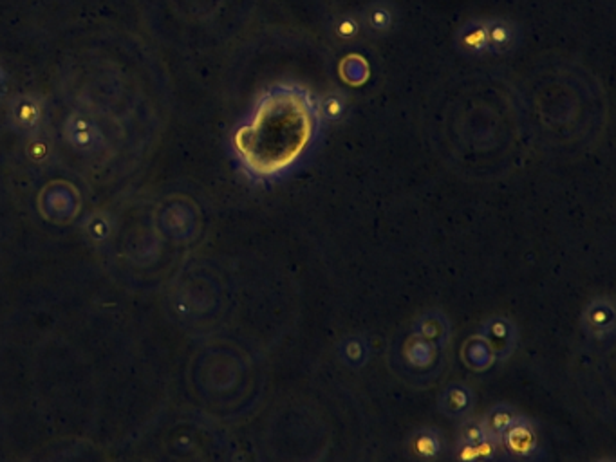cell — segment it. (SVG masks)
Instances as JSON below:
<instances>
[{"label": "cell", "instance_id": "1", "mask_svg": "<svg viewBox=\"0 0 616 462\" xmlns=\"http://www.w3.org/2000/svg\"><path fill=\"white\" fill-rule=\"evenodd\" d=\"M318 98L302 85L270 87L235 133V154L254 181H275L297 168L322 133Z\"/></svg>", "mask_w": 616, "mask_h": 462}, {"label": "cell", "instance_id": "2", "mask_svg": "<svg viewBox=\"0 0 616 462\" xmlns=\"http://www.w3.org/2000/svg\"><path fill=\"white\" fill-rule=\"evenodd\" d=\"M505 455L516 462H528L539 453V432L535 424L526 417L517 421L499 439Z\"/></svg>", "mask_w": 616, "mask_h": 462}, {"label": "cell", "instance_id": "3", "mask_svg": "<svg viewBox=\"0 0 616 462\" xmlns=\"http://www.w3.org/2000/svg\"><path fill=\"white\" fill-rule=\"evenodd\" d=\"M445 441L436 428H421L412 433L409 449L418 462H436L443 451Z\"/></svg>", "mask_w": 616, "mask_h": 462}, {"label": "cell", "instance_id": "4", "mask_svg": "<svg viewBox=\"0 0 616 462\" xmlns=\"http://www.w3.org/2000/svg\"><path fill=\"white\" fill-rule=\"evenodd\" d=\"M457 47L470 56H482L490 53L486 37V21H472L457 30Z\"/></svg>", "mask_w": 616, "mask_h": 462}, {"label": "cell", "instance_id": "5", "mask_svg": "<svg viewBox=\"0 0 616 462\" xmlns=\"http://www.w3.org/2000/svg\"><path fill=\"white\" fill-rule=\"evenodd\" d=\"M486 37L490 53L494 55H505L517 44V30L514 28V24L501 19L486 21Z\"/></svg>", "mask_w": 616, "mask_h": 462}, {"label": "cell", "instance_id": "6", "mask_svg": "<svg viewBox=\"0 0 616 462\" xmlns=\"http://www.w3.org/2000/svg\"><path fill=\"white\" fill-rule=\"evenodd\" d=\"M496 437H486L477 444L459 442L455 444V460L457 462H494L499 457L501 446Z\"/></svg>", "mask_w": 616, "mask_h": 462}, {"label": "cell", "instance_id": "7", "mask_svg": "<svg viewBox=\"0 0 616 462\" xmlns=\"http://www.w3.org/2000/svg\"><path fill=\"white\" fill-rule=\"evenodd\" d=\"M416 334L434 346H443L450 338V325L441 312L432 311L418 320Z\"/></svg>", "mask_w": 616, "mask_h": 462}, {"label": "cell", "instance_id": "8", "mask_svg": "<svg viewBox=\"0 0 616 462\" xmlns=\"http://www.w3.org/2000/svg\"><path fill=\"white\" fill-rule=\"evenodd\" d=\"M584 327L596 336L609 334L614 327V309L605 300H596L589 304L584 312Z\"/></svg>", "mask_w": 616, "mask_h": 462}, {"label": "cell", "instance_id": "9", "mask_svg": "<svg viewBox=\"0 0 616 462\" xmlns=\"http://www.w3.org/2000/svg\"><path fill=\"white\" fill-rule=\"evenodd\" d=\"M472 403H473V394L463 383L448 385L441 396V410L452 417L464 415L472 408Z\"/></svg>", "mask_w": 616, "mask_h": 462}, {"label": "cell", "instance_id": "10", "mask_svg": "<svg viewBox=\"0 0 616 462\" xmlns=\"http://www.w3.org/2000/svg\"><path fill=\"white\" fill-rule=\"evenodd\" d=\"M12 116L19 129L26 133L35 131L42 122V103L31 96H24L13 103Z\"/></svg>", "mask_w": 616, "mask_h": 462}, {"label": "cell", "instance_id": "11", "mask_svg": "<svg viewBox=\"0 0 616 462\" xmlns=\"http://www.w3.org/2000/svg\"><path fill=\"white\" fill-rule=\"evenodd\" d=\"M519 414L514 406L510 405H496L494 408H491L486 417L482 419L484 426H486V432L490 437H496V439H501L503 433L517 421Z\"/></svg>", "mask_w": 616, "mask_h": 462}, {"label": "cell", "instance_id": "12", "mask_svg": "<svg viewBox=\"0 0 616 462\" xmlns=\"http://www.w3.org/2000/svg\"><path fill=\"white\" fill-rule=\"evenodd\" d=\"M67 138L76 149L87 150L96 145L100 134L91 120L83 118V116H76V118H71L67 125Z\"/></svg>", "mask_w": 616, "mask_h": 462}, {"label": "cell", "instance_id": "13", "mask_svg": "<svg viewBox=\"0 0 616 462\" xmlns=\"http://www.w3.org/2000/svg\"><path fill=\"white\" fill-rule=\"evenodd\" d=\"M340 74L342 78L351 83V85H360L367 80L369 76V65L361 56H347L342 64H340Z\"/></svg>", "mask_w": 616, "mask_h": 462}, {"label": "cell", "instance_id": "14", "mask_svg": "<svg viewBox=\"0 0 616 462\" xmlns=\"http://www.w3.org/2000/svg\"><path fill=\"white\" fill-rule=\"evenodd\" d=\"M369 349H367V343L361 338H349L342 343V356L345 360L347 365L351 367H361L367 360Z\"/></svg>", "mask_w": 616, "mask_h": 462}, {"label": "cell", "instance_id": "15", "mask_svg": "<svg viewBox=\"0 0 616 462\" xmlns=\"http://www.w3.org/2000/svg\"><path fill=\"white\" fill-rule=\"evenodd\" d=\"M367 24L375 33H386L393 26V12L386 4H377L369 10Z\"/></svg>", "mask_w": 616, "mask_h": 462}, {"label": "cell", "instance_id": "16", "mask_svg": "<svg viewBox=\"0 0 616 462\" xmlns=\"http://www.w3.org/2000/svg\"><path fill=\"white\" fill-rule=\"evenodd\" d=\"M318 105H320L322 120L338 122V120H342V116L345 114V99L342 96H338V94H329L324 99L318 98Z\"/></svg>", "mask_w": 616, "mask_h": 462}, {"label": "cell", "instance_id": "17", "mask_svg": "<svg viewBox=\"0 0 616 462\" xmlns=\"http://www.w3.org/2000/svg\"><path fill=\"white\" fill-rule=\"evenodd\" d=\"M488 437L482 419H466L459 428V442L477 444Z\"/></svg>", "mask_w": 616, "mask_h": 462}, {"label": "cell", "instance_id": "18", "mask_svg": "<svg viewBox=\"0 0 616 462\" xmlns=\"http://www.w3.org/2000/svg\"><path fill=\"white\" fill-rule=\"evenodd\" d=\"M486 334L490 339H501V341H507L512 338V325L507 321V320H491L488 321L486 325Z\"/></svg>", "mask_w": 616, "mask_h": 462}, {"label": "cell", "instance_id": "19", "mask_svg": "<svg viewBox=\"0 0 616 462\" xmlns=\"http://www.w3.org/2000/svg\"><path fill=\"white\" fill-rule=\"evenodd\" d=\"M358 31H360V24L352 17H342L334 24V33L340 38H352V37L358 35Z\"/></svg>", "mask_w": 616, "mask_h": 462}, {"label": "cell", "instance_id": "20", "mask_svg": "<svg viewBox=\"0 0 616 462\" xmlns=\"http://www.w3.org/2000/svg\"><path fill=\"white\" fill-rule=\"evenodd\" d=\"M87 229H89L91 237H94V239H98V241L107 239L108 234H110V226H108V222H107L105 218H101V217H94V218L91 220V224L87 226Z\"/></svg>", "mask_w": 616, "mask_h": 462}, {"label": "cell", "instance_id": "21", "mask_svg": "<svg viewBox=\"0 0 616 462\" xmlns=\"http://www.w3.org/2000/svg\"><path fill=\"white\" fill-rule=\"evenodd\" d=\"M596 462H614L612 458H600V460H596Z\"/></svg>", "mask_w": 616, "mask_h": 462}]
</instances>
